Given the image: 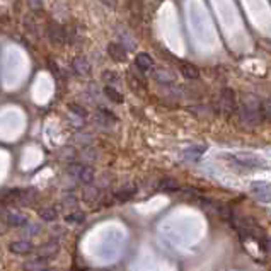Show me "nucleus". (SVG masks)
I'll return each mask as SVG.
<instances>
[{
	"mask_svg": "<svg viewBox=\"0 0 271 271\" xmlns=\"http://www.w3.org/2000/svg\"><path fill=\"white\" fill-rule=\"evenodd\" d=\"M60 251V246H58V242H46L43 246H40L36 249V258L40 259H50L53 258L55 254Z\"/></svg>",
	"mask_w": 271,
	"mask_h": 271,
	"instance_id": "9d476101",
	"label": "nucleus"
},
{
	"mask_svg": "<svg viewBox=\"0 0 271 271\" xmlns=\"http://www.w3.org/2000/svg\"><path fill=\"white\" fill-rule=\"evenodd\" d=\"M263 104H264V111H266V116L271 118V98H268L266 101H263Z\"/></svg>",
	"mask_w": 271,
	"mask_h": 271,
	"instance_id": "c85d7f7f",
	"label": "nucleus"
},
{
	"mask_svg": "<svg viewBox=\"0 0 271 271\" xmlns=\"http://www.w3.org/2000/svg\"><path fill=\"white\" fill-rule=\"evenodd\" d=\"M82 156L90 157V161H94V157H95V152H94V150H90V148H89V150H84V152H82Z\"/></svg>",
	"mask_w": 271,
	"mask_h": 271,
	"instance_id": "7c9ffc66",
	"label": "nucleus"
},
{
	"mask_svg": "<svg viewBox=\"0 0 271 271\" xmlns=\"http://www.w3.org/2000/svg\"><path fill=\"white\" fill-rule=\"evenodd\" d=\"M237 111H239V118H241V121L246 126H259L268 118L263 101L256 98L254 94L242 95L241 103L237 106Z\"/></svg>",
	"mask_w": 271,
	"mask_h": 271,
	"instance_id": "f257e3e1",
	"label": "nucleus"
},
{
	"mask_svg": "<svg viewBox=\"0 0 271 271\" xmlns=\"http://www.w3.org/2000/svg\"><path fill=\"white\" fill-rule=\"evenodd\" d=\"M84 219H86V217H84V214H81V211L67 215V222H70V224H82Z\"/></svg>",
	"mask_w": 271,
	"mask_h": 271,
	"instance_id": "a878e982",
	"label": "nucleus"
},
{
	"mask_svg": "<svg viewBox=\"0 0 271 271\" xmlns=\"http://www.w3.org/2000/svg\"><path fill=\"white\" fill-rule=\"evenodd\" d=\"M24 234H28V236H36V234L40 232V225L38 224H28V225H24Z\"/></svg>",
	"mask_w": 271,
	"mask_h": 271,
	"instance_id": "cd10ccee",
	"label": "nucleus"
},
{
	"mask_svg": "<svg viewBox=\"0 0 271 271\" xmlns=\"http://www.w3.org/2000/svg\"><path fill=\"white\" fill-rule=\"evenodd\" d=\"M5 220H7V224H9V225H12V227H24V225H28V224H29L28 219H26L24 215L14 214V211H9V214L5 215Z\"/></svg>",
	"mask_w": 271,
	"mask_h": 271,
	"instance_id": "f3484780",
	"label": "nucleus"
},
{
	"mask_svg": "<svg viewBox=\"0 0 271 271\" xmlns=\"http://www.w3.org/2000/svg\"><path fill=\"white\" fill-rule=\"evenodd\" d=\"M104 95L111 101V103H116V104L123 103V95H121L120 90H116L113 86H106L104 87Z\"/></svg>",
	"mask_w": 271,
	"mask_h": 271,
	"instance_id": "aec40b11",
	"label": "nucleus"
},
{
	"mask_svg": "<svg viewBox=\"0 0 271 271\" xmlns=\"http://www.w3.org/2000/svg\"><path fill=\"white\" fill-rule=\"evenodd\" d=\"M36 198H38V193L34 189H10L5 193L4 201L9 205H17V206H29L33 205Z\"/></svg>",
	"mask_w": 271,
	"mask_h": 271,
	"instance_id": "7ed1b4c3",
	"label": "nucleus"
},
{
	"mask_svg": "<svg viewBox=\"0 0 271 271\" xmlns=\"http://www.w3.org/2000/svg\"><path fill=\"white\" fill-rule=\"evenodd\" d=\"M251 193L261 203H271V184L263 181H254L251 184Z\"/></svg>",
	"mask_w": 271,
	"mask_h": 271,
	"instance_id": "0eeeda50",
	"label": "nucleus"
},
{
	"mask_svg": "<svg viewBox=\"0 0 271 271\" xmlns=\"http://www.w3.org/2000/svg\"><path fill=\"white\" fill-rule=\"evenodd\" d=\"M41 5H43V2H41V0H29V7L31 9L38 10V9H41Z\"/></svg>",
	"mask_w": 271,
	"mask_h": 271,
	"instance_id": "c756f323",
	"label": "nucleus"
},
{
	"mask_svg": "<svg viewBox=\"0 0 271 271\" xmlns=\"http://www.w3.org/2000/svg\"><path fill=\"white\" fill-rule=\"evenodd\" d=\"M181 73L188 81H198L200 79V70L198 67H195L193 63H181Z\"/></svg>",
	"mask_w": 271,
	"mask_h": 271,
	"instance_id": "dca6fc26",
	"label": "nucleus"
},
{
	"mask_svg": "<svg viewBox=\"0 0 271 271\" xmlns=\"http://www.w3.org/2000/svg\"><path fill=\"white\" fill-rule=\"evenodd\" d=\"M205 147H191L184 152V159L186 161H198V159L203 156Z\"/></svg>",
	"mask_w": 271,
	"mask_h": 271,
	"instance_id": "412c9836",
	"label": "nucleus"
},
{
	"mask_svg": "<svg viewBox=\"0 0 271 271\" xmlns=\"http://www.w3.org/2000/svg\"><path fill=\"white\" fill-rule=\"evenodd\" d=\"M68 174L73 176L77 181H81L82 184H90L94 181V169L86 164H70L68 166Z\"/></svg>",
	"mask_w": 271,
	"mask_h": 271,
	"instance_id": "20e7f679",
	"label": "nucleus"
},
{
	"mask_svg": "<svg viewBox=\"0 0 271 271\" xmlns=\"http://www.w3.org/2000/svg\"><path fill=\"white\" fill-rule=\"evenodd\" d=\"M152 79L159 84L169 86V84H172L174 81H176V73L167 67H153L152 68Z\"/></svg>",
	"mask_w": 271,
	"mask_h": 271,
	"instance_id": "6e6552de",
	"label": "nucleus"
},
{
	"mask_svg": "<svg viewBox=\"0 0 271 271\" xmlns=\"http://www.w3.org/2000/svg\"><path fill=\"white\" fill-rule=\"evenodd\" d=\"M128 7H130V14H131V19L140 23L142 21V14H143V5H142V0H130L128 2Z\"/></svg>",
	"mask_w": 271,
	"mask_h": 271,
	"instance_id": "a211bd4d",
	"label": "nucleus"
},
{
	"mask_svg": "<svg viewBox=\"0 0 271 271\" xmlns=\"http://www.w3.org/2000/svg\"><path fill=\"white\" fill-rule=\"evenodd\" d=\"M40 217L43 219L45 222H53L56 220L58 217V211L55 208H51V206H48V208H41L40 210Z\"/></svg>",
	"mask_w": 271,
	"mask_h": 271,
	"instance_id": "b1692460",
	"label": "nucleus"
},
{
	"mask_svg": "<svg viewBox=\"0 0 271 271\" xmlns=\"http://www.w3.org/2000/svg\"><path fill=\"white\" fill-rule=\"evenodd\" d=\"M68 109H70L72 113H75V114L79 116V118H82V120L87 116V111L84 109L82 106H79V104H70V106H68Z\"/></svg>",
	"mask_w": 271,
	"mask_h": 271,
	"instance_id": "bb28decb",
	"label": "nucleus"
},
{
	"mask_svg": "<svg viewBox=\"0 0 271 271\" xmlns=\"http://www.w3.org/2000/svg\"><path fill=\"white\" fill-rule=\"evenodd\" d=\"M103 77H104V81L108 82V86H114V84H118V82H120L118 73H116V72L106 70V72H103Z\"/></svg>",
	"mask_w": 271,
	"mask_h": 271,
	"instance_id": "393cba45",
	"label": "nucleus"
},
{
	"mask_svg": "<svg viewBox=\"0 0 271 271\" xmlns=\"http://www.w3.org/2000/svg\"><path fill=\"white\" fill-rule=\"evenodd\" d=\"M94 120H95V123H99L101 126H104V128H108V126L116 123V116L108 109H99L98 113H95Z\"/></svg>",
	"mask_w": 271,
	"mask_h": 271,
	"instance_id": "ddd939ff",
	"label": "nucleus"
},
{
	"mask_svg": "<svg viewBox=\"0 0 271 271\" xmlns=\"http://www.w3.org/2000/svg\"><path fill=\"white\" fill-rule=\"evenodd\" d=\"M159 188H161L162 191H176V189H179V183L172 178H166V179L161 181Z\"/></svg>",
	"mask_w": 271,
	"mask_h": 271,
	"instance_id": "5701e85b",
	"label": "nucleus"
},
{
	"mask_svg": "<svg viewBox=\"0 0 271 271\" xmlns=\"http://www.w3.org/2000/svg\"><path fill=\"white\" fill-rule=\"evenodd\" d=\"M264 251L271 256V239H266V241H264Z\"/></svg>",
	"mask_w": 271,
	"mask_h": 271,
	"instance_id": "2f4dec72",
	"label": "nucleus"
},
{
	"mask_svg": "<svg viewBox=\"0 0 271 271\" xmlns=\"http://www.w3.org/2000/svg\"><path fill=\"white\" fill-rule=\"evenodd\" d=\"M133 195H135V186H131V184H126V186H123V188H120V189L114 193L116 200H120V201H126V200H130Z\"/></svg>",
	"mask_w": 271,
	"mask_h": 271,
	"instance_id": "6ab92c4d",
	"label": "nucleus"
},
{
	"mask_svg": "<svg viewBox=\"0 0 271 271\" xmlns=\"http://www.w3.org/2000/svg\"><path fill=\"white\" fill-rule=\"evenodd\" d=\"M9 249L14 254H21V256H26V254H31L34 251L33 244H31V241H28V239H19V241L10 242Z\"/></svg>",
	"mask_w": 271,
	"mask_h": 271,
	"instance_id": "1a4fd4ad",
	"label": "nucleus"
},
{
	"mask_svg": "<svg viewBox=\"0 0 271 271\" xmlns=\"http://www.w3.org/2000/svg\"><path fill=\"white\" fill-rule=\"evenodd\" d=\"M101 2H104L106 5H108V7H116V5H118V2H116V0H101Z\"/></svg>",
	"mask_w": 271,
	"mask_h": 271,
	"instance_id": "473e14b6",
	"label": "nucleus"
},
{
	"mask_svg": "<svg viewBox=\"0 0 271 271\" xmlns=\"http://www.w3.org/2000/svg\"><path fill=\"white\" fill-rule=\"evenodd\" d=\"M23 268H24V271H55L46 264V259H40V258L24 263Z\"/></svg>",
	"mask_w": 271,
	"mask_h": 271,
	"instance_id": "2eb2a0df",
	"label": "nucleus"
},
{
	"mask_svg": "<svg viewBox=\"0 0 271 271\" xmlns=\"http://www.w3.org/2000/svg\"><path fill=\"white\" fill-rule=\"evenodd\" d=\"M99 198V189L94 188V186L86 184V189H84V200L89 201V203H92Z\"/></svg>",
	"mask_w": 271,
	"mask_h": 271,
	"instance_id": "4be33fe9",
	"label": "nucleus"
},
{
	"mask_svg": "<svg viewBox=\"0 0 271 271\" xmlns=\"http://www.w3.org/2000/svg\"><path fill=\"white\" fill-rule=\"evenodd\" d=\"M230 162L242 169H256L263 166L261 159L254 157L251 153H234V156H230Z\"/></svg>",
	"mask_w": 271,
	"mask_h": 271,
	"instance_id": "423d86ee",
	"label": "nucleus"
},
{
	"mask_svg": "<svg viewBox=\"0 0 271 271\" xmlns=\"http://www.w3.org/2000/svg\"><path fill=\"white\" fill-rule=\"evenodd\" d=\"M211 106L214 109L217 111L219 114H224V116H230L234 114V111L237 109V98H236V92L232 89H222L219 94L215 95L214 101H211Z\"/></svg>",
	"mask_w": 271,
	"mask_h": 271,
	"instance_id": "f03ea898",
	"label": "nucleus"
},
{
	"mask_svg": "<svg viewBox=\"0 0 271 271\" xmlns=\"http://www.w3.org/2000/svg\"><path fill=\"white\" fill-rule=\"evenodd\" d=\"M46 36L51 43L55 45H65L70 41V36H68V31L63 28L62 24L58 23H50L46 26Z\"/></svg>",
	"mask_w": 271,
	"mask_h": 271,
	"instance_id": "39448f33",
	"label": "nucleus"
},
{
	"mask_svg": "<svg viewBox=\"0 0 271 271\" xmlns=\"http://www.w3.org/2000/svg\"><path fill=\"white\" fill-rule=\"evenodd\" d=\"M72 68H73V72H75L77 75H81V77H87L90 73V63H89L87 58H84V56H75V58H73Z\"/></svg>",
	"mask_w": 271,
	"mask_h": 271,
	"instance_id": "9b49d317",
	"label": "nucleus"
},
{
	"mask_svg": "<svg viewBox=\"0 0 271 271\" xmlns=\"http://www.w3.org/2000/svg\"><path fill=\"white\" fill-rule=\"evenodd\" d=\"M135 65L138 70L142 72H148L153 68V60L150 55H147V53H138L137 58H135Z\"/></svg>",
	"mask_w": 271,
	"mask_h": 271,
	"instance_id": "4468645a",
	"label": "nucleus"
},
{
	"mask_svg": "<svg viewBox=\"0 0 271 271\" xmlns=\"http://www.w3.org/2000/svg\"><path fill=\"white\" fill-rule=\"evenodd\" d=\"M126 48L121 43H109L108 45V55L113 58L114 62H125L126 60Z\"/></svg>",
	"mask_w": 271,
	"mask_h": 271,
	"instance_id": "f8f14e48",
	"label": "nucleus"
}]
</instances>
